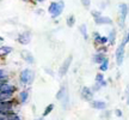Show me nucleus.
<instances>
[{
    "label": "nucleus",
    "mask_w": 129,
    "mask_h": 120,
    "mask_svg": "<svg viewBox=\"0 0 129 120\" xmlns=\"http://www.w3.org/2000/svg\"><path fill=\"white\" fill-rule=\"evenodd\" d=\"M108 69H109V59L106 58L103 63H102L101 65H99V70L102 71V73L103 72H105V71H108Z\"/></svg>",
    "instance_id": "20"
},
{
    "label": "nucleus",
    "mask_w": 129,
    "mask_h": 120,
    "mask_svg": "<svg viewBox=\"0 0 129 120\" xmlns=\"http://www.w3.org/2000/svg\"><path fill=\"white\" fill-rule=\"evenodd\" d=\"M20 56H22V59H23L25 63H28V64H35V56L32 55L31 52L22 51L20 52Z\"/></svg>",
    "instance_id": "12"
},
{
    "label": "nucleus",
    "mask_w": 129,
    "mask_h": 120,
    "mask_svg": "<svg viewBox=\"0 0 129 120\" xmlns=\"http://www.w3.org/2000/svg\"><path fill=\"white\" fill-rule=\"evenodd\" d=\"M127 105H128V106H129V96L127 97Z\"/></svg>",
    "instance_id": "32"
},
{
    "label": "nucleus",
    "mask_w": 129,
    "mask_h": 120,
    "mask_svg": "<svg viewBox=\"0 0 129 120\" xmlns=\"http://www.w3.org/2000/svg\"><path fill=\"white\" fill-rule=\"evenodd\" d=\"M66 24H67V27H69V28L74 27V24H75V16L74 14H69L68 17L66 18Z\"/></svg>",
    "instance_id": "19"
},
{
    "label": "nucleus",
    "mask_w": 129,
    "mask_h": 120,
    "mask_svg": "<svg viewBox=\"0 0 129 120\" xmlns=\"http://www.w3.org/2000/svg\"><path fill=\"white\" fill-rule=\"evenodd\" d=\"M0 42H4V38H3L1 36H0Z\"/></svg>",
    "instance_id": "33"
},
{
    "label": "nucleus",
    "mask_w": 129,
    "mask_h": 120,
    "mask_svg": "<svg viewBox=\"0 0 129 120\" xmlns=\"http://www.w3.org/2000/svg\"><path fill=\"white\" fill-rule=\"evenodd\" d=\"M79 31L80 34L83 35V37L85 40H88V32H87V25L86 24H81L80 27H79Z\"/></svg>",
    "instance_id": "18"
},
{
    "label": "nucleus",
    "mask_w": 129,
    "mask_h": 120,
    "mask_svg": "<svg viewBox=\"0 0 129 120\" xmlns=\"http://www.w3.org/2000/svg\"><path fill=\"white\" fill-rule=\"evenodd\" d=\"M96 83L99 84L102 88H103V87H105L106 84H108L106 83V81H105V78H104V74L102 73V72H99V73L96 74Z\"/></svg>",
    "instance_id": "15"
},
{
    "label": "nucleus",
    "mask_w": 129,
    "mask_h": 120,
    "mask_svg": "<svg viewBox=\"0 0 129 120\" xmlns=\"http://www.w3.org/2000/svg\"><path fill=\"white\" fill-rule=\"evenodd\" d=\"M94 23H96L97 25H111L114 22H112V19H111L110 17H106V16H103V14H102L101 17H98V18L94 19Z\"/></svg>",
    "instance_id": "11"
},
{
    "label": "nucleus",
    "mask_w": 129,
    "mask_h": 120,
    "mask_svg": "<svg viewBox=\"0 0 129 120\" xmlns=\"http://www.w3.org/2000/svg\"><path fill=\"white\" fill-rule=\"evenodd\" d=\"M115 41H116V30L112 29L110 32H109V36H108V43L110 46H114L115 45Z\"/></svg>",
    "instance_id": "16"
},
{
    "label": "nucleus",
    "mask_w": 129,
    "mask_h": 120,
    "mask_svg": "<svg viewBox=\"0 0 129 120\" xmlns=\"http://www.w3.org/2000/svg\"><path fill=\"white\" fill-rule=\"evenodd\" d=\"M123 41H124L125 43H128L129 42V30H128V32H127V35L124 36V38H123Z\"/></svg>",
    "instance_id": "28"
},
{
    "label": "nucleus",
    "mask_w": 129,
    "mask_h": 120,
    "mask_svg": "<svg viewBox=\"0 0 129 120\" xmlns=\"http://www.w3.org/2000/svg\"><path fill=\"white\" fill-rule=\"evenodd\" d=\"M0 52L4 53L5 55H7V54H10L11 52H13V48L10 47V46H1L0 47Z\"/></svg>",
    "instance_id": "21"
},
{
    "label": "nucleus",
    "mask_w": 129,
    "mask_h": 120,
    "mask_svg": "<svg viewBox=\"0 0 129 120\" xmlns=\"http://www.w3.org/2000/svg\"><path fill=\"white\" fill-rule=\"evenodd\" d=\"M44 71H46L48 74H50V76H54V73H53V71H51L50 69H47V67H46V69H44Z\"/></svg>",
    "instance_id": "29"
},
{
    "label": "nucleus",
    "mask_w": 129,
    "mask_h": 120,
    "mask_svg": "<svg viewBox=\"0 0 129 120\" xmlns=\"http://www.w3.org/2000/svg\"><path fill=\"white\" fill-rule=\"evenodd\" d=\"M7 78H9L7 73L5 72L4 70H0V81H7Z\"/></svg>",
    "instance_id": "26"
},
{
    "label": "nucleus",
    "mask_w": 129,
    "mask_h": 120,
    "mask_svg": "<svg viewBox=\"0 0 129 120\" xmlns=\"http://www.w3.org/2000/svg\"><path fill=\"white\" fill-rule=\"evenodd\" d=\"M61 105H62V108H63V109H67L69 107V95L68 94L63 97V100L61 101Z\"/></svg>",
    "instance_id": "22"
},
{
    "label": "nucleus",
    "mask_w": 129,
    "mask_h": 120,
    "mask_svg": "<svg viewBox=\"0 0 129 120\" xmlns=\"http://www.w3.org/2000/svg\"><path fill=\"white\" fill-rule=\"evenodd\" d=\"M93 40L97 46H105L108 43V36H102L98 31L93 32Z\"/></svg>",
    "instance_id": "8"
},
{
    "label": "nucleus",
    "mask_w": 129,
    "mask_h": 120,
    "mask_svg": "<svg viewBox=\"0 0 129 120\" xmlns=\"http://www.w3.org/2000/svg\"><path fill=\"white\" fill-rule=\"evenodd\" d=\"M93 94H94V92L92 91V89L88 88V87H83L81 90H80V96H81V98L85 100V101H88V102H91L93 100Z\"/></svg>",
    "instance_id": "6"
},
{
    "label": "nucleus",
    "mask_w": 129,
    "mask_h": 120,
    "mask_svg": "<svg viewBox=\"0 0 129 120\" xmlns=\"http://www.w3.org/2000/svg\"><path fill=\"white\" fill-rule=\"evenodd\" d=\"M105 59H106L105 53H101V52L96 53V54L92 56V61H93V63H96V64H99V65H101Z\"/></svg>",
    "instance_id": "14"
},
{
    "label": "nucleus",
    "mask_w": 129,
    "mask_h": 120,
    "mask_svg": "<svg viewBox=\"0 0 129 120\" xmlns=\"http://www.w3.org/2000/svg\"><path fill=\"white\" fill-rule=\"evenodd\" d=\"M68 94V85H67V83H63L62 85L60 87V89H59V91L56 92L55 95V98L57 100V101H62L63 100V97L66 96Z\"/></svg>",
    "instance_id": "9"
},
{
    "label": "nucleus",
    "mask_w": 129,
    "mask_h": 120,
    "mask_svg": "<svg viewBox=\"0 0 129 120\" xmlns=\"http://www.w3.org/2000/svg\"><path fill=\"white\" fill-rule=\"evenodd\" d=\"M91 14H92L93 19H96V18H98V17H101L102 12L101 11H98V10H92V11H91Z\"/></svg>",
    "instance_id": "23"
},
{
    "label": "nucleus",
    "mask_w": 129,
    "mask_h": 120,
    "mask_svg": "<svg viewBox=\"0 0 129 120\" xmlns=\"http://www.w3.org/2000/svg\"><path fill=\"white\" fill-rule=\"evenodd\" d=\"M125 43L124 41H122L120 43V46L117 47L116 49V53H115V59H116V64L121 66L123 64V60H124V52H125Z\"/></svg>",
    "instance_id": "3"
},
{
    "label": "nucleus",
    "mask_w": 129,
    "mask_h": 120,
    "mask_svg": "<svg viewBox=\"0 0 129 120\" xmlns=\"http://www.w3.org/2000/svg\"><path fill=\"white\" fill-rule=\"evenodd\" d=\"M54 108H55V105H54V103H49V105H48V106L44 108V111H43V114H42V116H43V118L48 116L51 113V112L54 111Z\"/></svg>",
    "instance_id": "17"
},
{
    "label": "nucleus",
    "mask_w": 129,
    "mask_h": 120,
    "mask_svg": "<svg viewBox=\"0 0 129 120\" xmlns=\"http://www.w3.org/2000/svg\"><path fill=\"white\" fill-rule=\"evenodd\" d=\"M80 3L85 9H90V6H91V0H80Z\"/></svg>",
    "instance_id": "25"
},
{
    "label": "nucleus",
    "mask_w": 129,
    "mask_h": 120,
    "mask_svg": "<svg viewBox=\"0 0 129 120\" xmlns=\"http://www.w3.org/2000/svg\"><path fill=\"white\" fill-rule=\"evenodd\" d=\"M111 115V112L110 111H103V113L101 114V118L102 119H109Z\"/></svg>",
    "instance_id": "24"
},
{
    "label": "nucleus",
    "mask_w": 129,
    "mask_h": 120,
    "mask_svg": "<svg viewBox=\"0 0 129 120\" xmlns=\"http://www.w3.org/2000/svg\"><path fill=\"white\" fill-rule=\"evenodd\" d=\"M34 120H44V118H43V116H41V118H36V119H34Z\"/></svg>",
    "instance_id": "30"
},
{
    "label": "nucleus",
    "mask_w": 129,
    "mask_h": 120,
    "mask_svg": "<svg viewBox=\"0 0 129 120\" xmlns=\"http://www.w3.org/2000/svg\"><path fill=\"white\" fill-rule=\"evenodd\" d=\"M114 113H115V115L118 116V118H121V116L123 115V113H122V111H121V109H115V112H114Z\"/></svg>",
    "instance_id": "27"
},
{
    "label": "nucleus",
    "mask_w": 129,
    "mask_h": 120,
    "mask_svg": "<svg viewBox=\"0 0 129 120\" xmlns=\"http://www.w3.org/2000/svg\"><path fill=\"white\" fill-rule=\"evenodd\" d=\"M90 105L93 109H97V111H105L106 109V102L102 101V100H92L90 102Z\"/></svg>",
    "instance_id": "10"
},
{
    "label": "nucleus",
    "mask_w": 129,
    "mask_h": 120,
    "mask_svg": "<svg viewBox=\"0 0 129 120\" xmlns=\"http://www.w3.org/2000/svg\"><path fill=\"white\" fill-rule=\"evenodd\" d=\"M35 1H37V3H43V1H46V0H35Z\"/></svg>",
    "instance_id": "31"
},
{
    "label": "nucleus",
    "mask_w": 129,
    "mask_h": 120,
    "mask_svg": "<svg viewBox=\"0 0 129 120\" xmlns=\"http://www.w3.org/2000/svg\"><path fill=\"white\" fill-rule=\"evenodd\" d=\"M17 41H18L20 45H29L30 41H31V32L30 31H24V32L18 34Z\"/></svg>",
    "instance_id": "7"
},
{
    "label": "nucleus",
    "mask_w": 129,
    "mask_h": 120,
    "mask_svg": "<svg viewBox=\"0 0 129 120\" xmlns=\"http://www.w3.org/2000/svg\"><path fill=\"white\" fill-rule=\"evenodd\" d=\"M118 25L121 29L124 28V22L127 18V14H128V5L127 4H120L118 6Z\"/></svg>",
    "instance_id": "4"
},
{
    "label": "nucleus",
    "mask_w": 129,
    "mask_h": 120,
    "mask_svg": "<svg viewBox=\"0 0 129 120\" xmlns=\"http://www.w3.org/2000/svg\"><path fill=\"white\" fill-rule=\"evenodd\" d=\"M63 10H64V1L63 0H59V1L50 3L49 7H48V12L50 13L51 18L55 19L63 12Z\"/></svg>",
    "instance_id": "1"
},
{
    "label": "nucleus",
    "mask_w": 129,
    "mask_h": 120,
    "mask_svg": "<svg viewBox=\"0 0 129 120\" xmlns=\"http://www.w3.org/2000/svg\"><path fill=\"white\" fill-rule=\"evenodd\" d=\"M35 81V72L30 69H24L19 73V82L22 85H31Z\"/></svg>",
    "instance_id": "2"
},
{
    "label": "nucleus",
    "mask_w": 129,
    "mask_h": 120,
    "mask_svg": "<svg viewBox=\"0 0 129 120\" xmlns=\"http://www.w3.org/2000/svg\"><path fill=\"white\" fill-rule=\"evenodd\" d=\"M72 61H73V55H68L66 59H64V61L61 64L60 69H59V71H57L60 77H64V76L67 74L69 67H71V65H72Z\"/></svg>",
    "instance_id": "5"
},
{
    "label": "nucleus",
    "mask_w": 129,
    "mask_h": 120,
    "mask_svg": "<svg viewBox=\"0 0 129 120\" xmlns=\"http://www.w3.org/2000/svg\"><path fill=\"white\" fill-rule=\"evenodd\" d=\"M29 95H30V91L28 89H24L22 91H19L18 94V101L22 103V105H25L29 100Z\"/></svg>",
    "instance_id": "13"
}]
</instances>
